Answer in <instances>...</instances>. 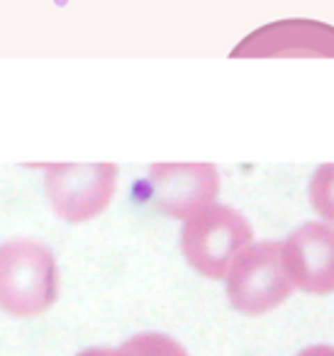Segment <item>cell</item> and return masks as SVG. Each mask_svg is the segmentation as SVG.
<instances>
[{"label": "cell", "instance_id": "cell-1", "mask_svg": "<svg viewBox=\"0 0 334 356\" xmlns=\"http://www.w3.org/2000/svg\"><path fill=\"white\" fill-rule=\"evenodd\" d=\"M56 298L59 266L45 242L15 237L0 244V307L8 315H45Z\"/></svg>", "mask_w": 334, "mask_h": 356}, {"label": "cell", "instance_id": "cell-2", "mask_svg": "<svg viewBox=\"0 0 334 356\" xmlns=\"http://www.w3.org/2000/svg\"><path fill=\"white\" fill-rule=\"evenodd\" d=\"M254 244V229L234 208L212 203L193 218L183 220L181 252L200 276L210 281L227 278L232 261Z\"/></svg>", "mask_w": 334, "mask_h": 356}, {"label": "cell", "instance_id": "cell-3", "mask_svg": "<svg viewBox=\"0 0 334 356\" xmlns=\"http://www.w3.org/2000/svg\"><path fill=\"white\" fill-rule=\"evenodd\" d=\"M227 298L241 315H266L293 296L295 286L283 261V244H249L227 271Z\"/></svg>", "mask_w": 334, "mask_h": 356}, {"label": "cell", "instance_id": "cell-4", "mask_svg": "<svg viewBox=\"0 0 334 356\" xmlns=\"http://www.w3.org/2000/svg\"><path fill=\"white\" fill-rule=\"evenodd\" d=\"M118 176V163H49L45 193L64 222H88L113 203Z\"/></svg>", "mask_w": 334, "mask_h": 356}, {"label": "cell", "instance_id": "cell-5", "mask_svg": "<svg viewBox=\"0 0 334 356\" xmlns=\"http://www.w3.org/2000/svg\"><path fill=\"white\" fill-rule=\"evenodd\" d=\"M232 59H334V25L319 20H276L244 37Z\"/></svg>", "mask_w": 334, "mask_h": 356}, {"label": "cell", "instance_id": "cell-6", "mask_svg": "<svg viewBox=\"0 0 334 356\" xmlns=\"http://www.w3.org/2000/svg\"><path fill=\"white\" fill-rule=\"evenodd\" d=\"M152 200L164 215L188 220L210 208L220 195V171L215 163L166 161L149 166Z\"/></svg>", "mask_w": 334, "mask_h": 356}, {"label": "cell", "instance_id": "cell-7", "mask_svg": "<svg viewBox=\"0 0 334 356\" xmlns=\"http://www.w3.org/2000/svg\"><path fill=\"white\" fill-rule=\"evenodd\" d=\"M283 261L298 291L334 293V225L317 220L300 225L283 242Z\"/></svg>", "mask_w": 334, "mask_h": 356}, {"label": "cell", "instance_id": "cell-8", "mask_svg": "<svg viewBox=\"0 0 334 356\" xmlns=\"http://www.w3.org/2000/svg\"><path fill=\"white\" fill-rule=\"evenodd\" d=\"M120 349L125 356H188V351L173 337L161 332H142L125 341Z\"/></svg>", "mask_w": 334, "mask_h": 356}, {"label": "cell", "instance_id": "cell-9", "mask_svg": "<svg viewBox=\"0 0 334 356\" xmlns=\"http://www.w3.org/2000/svg\"><path fill=\"white\" fill-rule=\"evenodd\" d=\"M310 205L324 222L334 225V163H322L310 178Z\"/></svg>", "mask_w": 334, "mask_h": 356}, {"label": "cell", "instance_id": "cell-10", "mask_svg": "<svg viewBox=\"0 0 334 356\" xmlns=\"http://www.w3.org/2000/svg\"><path fill=\"white\" fill-rule=\"evenodd\" d=\"M76 356H125V351L120 349H110V346H90V349L79 351Z\"/></svg>", "mask_w": 334, "mask_h": 356}, {"label": "cell", "instance_id": "cell-11", "mask_svg": "<svg viewBox=\"0 0 334 356\" xmlns=\"http://www.w3.org/2000/svg\"><path fill=\"white\" fill-rule=\"evenodd\" d=\"M298 356H334V346L332 344H312L308 349H303Z\"/></svg>", "mask_w": 334, "mask_h": 356}]
</instances>
